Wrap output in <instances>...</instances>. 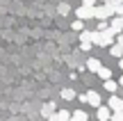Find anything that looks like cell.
Wrapping results in <instances>:
<instances>
[{
  "instance_id": "6da1fadb",
  "label": "cell",
  "mask_w": 123,
  "mask_h": 121,
  "mask_svg": "<svg viewBox=\"0 0 123 121\" xmlns=\"http://www.w3.org/2000/svg\"><path fill=\"white\" fill-rule=\"evenodd\" d=\"M114 9H112V5L110 2H103V5H98L96 7V18L100 21V18H110V16H114Z\"/></svg>"
},
{
  "instance_id": "7a4b0ae2",
  "label": "cell",
  "mask_w": 123,
  "mask_h": 121,
  "mask_svg": "<svg viewBox=\"0 0 123 121\" xmlns=\"http://www.w3.org/2000/svg\"><path fill=\"white\" fill-rule=\"evenodd\" d=\"M75 16L82 18V21H87V18H96V7H87V5H82V7L75 9Z\"/></svg>"
},
{
  "instance_id": "3957f363",
  "label": "cell",
  "mask_w": 123,
  "mask_h": 121,
  "mask_svg": "<svg viewBox=\"0 0 123 121\" xmlns=\"http://www.w3.org/2000/svg\"><path fill=\"white\" fill-rule=\"evenodd\" d=\"M112 114H114V112H112L110 105H107V108H105V105L96 108V117H98V121H112Z\"/></svg>"
},
{
  "instance_id": "277c9868",
  "label": "cell",
  "mask_w": 123,
  "mask_h": 121,
  "mask_svg": "<svg viewBox=\"0 0 123 121\" xmlns=\"http://www.w3.org/2000/svg\"><path fill=\"white\" fill-rule=\"evenodd\" d=\"M87 103L89 105H93V108H100L103 105V101H100V94H98V91H87Z\"/></svg>"
},
{
  "instance_id": "5b68a950",
  "label": "cell",
  "mask_w": 123,
  "mask_h": 121,
  "mask_svg": "<svg viewBox=\"0 0 123 121\" xmlns=\"http://www.w3.org/2000/svg\"><path fill=\"white\" fill-rule=\"evenodd\" d=\"M107 105L112 108V112H119V110H123V98H119L116 94H112V98H110Z\"/></svg>"
},
{
  "instance_id": "8992f818",
  "label": "cell",
  "mask_w": 123,
  "mask_h": 121,
  "mask_svg": "<svg viewBox=\"0 0 123 121\" xmlns=\"http://www.w3.org/2000/svg\"><path fill=\"white\" fill-rule=\"evenodd\" d=\"M110 27L116 32V34H121V32H123V16H114L110 21Z\"/></svg>"
},
{
  "instance_id": "52a82bcc",
  "label": "cell",
  "mask_w": 123,
  "mask_h": 121,
  "mask_svg": "<svg viewBox=\"0 0 123 121\" xmlns=\"http://www.w3.org/2000/svg\"><path fill=\"white\" fill-rule=\"evenodd\" d=\"M87 69L91 73H98L103 69V64H100V59H96V57H91V59H87Z\"/></svg>"
},
{
  "instance_id": "ba28073f",
  "label": "cell",
  "mask_w": 123,
  "mask_h": 121,
  "mask_svg": "<svg viewBox=\"0 0 123 121\" xmlns=\"http://www.w3.org/2000/svg\"><path fill=\"white\" fill-rule=\"evenodd\" d=\"M110 55H112V57H116V59H121V57H123V46L119 44V41L110 46Z\"/></svg>"
},
{
  "instance_id": "9c48e42d",
  "label": "cell",
  "mask_w": 123,
  "mask_h": 121,
  "mask_svg": "<svg viewBox=\"0 0 123 121\" xmlns=\"http://www.w3.org/2000/svg\"><path fill=\"white\" fill-rule=\"evenodd\" d=\"M41 114H43L46 119H48L50 114H55V103H46L43 108H41Z\"/></svg>"
},
{
  "instance_id": "30bf717a",
  "label": "cell",
  "mask_w": 123,
  "mask_h": 121,
  "mask_svg": "<svg viewBox=\"0 0 123 121\" xmlns=\"http://www.w3.org/2000/svg\"><path fill=\"white\" fill-rule=\"evenodd\" d=\"M87 112H82V110H75L73 114H71V121H87Z\"/></svg>"
},
{
  "instance_id": "8fae6325",
  "label": "cell",
  "mask_w": 123,
  "mask_h": 121,
  "mask_svg": "<svg viewBox=\"0 0 123 121\" xmlns=\"http://www.w3.org/2000/svg\"><path fill=\"white\" fill-rule=\"evenodd\" d=\"M105 89L110 91V94H116V89H119V82H114L110 78V80H105Z\"/></svg>"
},
{
  "instance_id": "7c38bea8",
  "label": "cell",
  "mask_w": 123,
  "mask_h": 121,
  "mask_svg": "<svg viewBox=\"0 0 123 121\" xmlns=\"http://www.w3.org/2000/svg\"><path fill=\"white\" fill-rule=\"evenodd\" d=\"M62 98H64V101H73L75 98V91L73 89H62Z\"/></svg>"
},
{
  "instance_id": "4fadbf2b",
  "label": "cell",
  "mask_w": 123,
  "mask_h": 121,
  "mask_svg": "<svg viewBox=\"0 0 123 121\" xmlns=\"http://www.w3.org/2000/svg\"><path fill=\"white\" fill-rule=\"evenodd\" d=\"M98 76H100L103 80H110V78H112V71H110V69H107V66H103L100 71H98Z\"/></svg>"
},
{
  "instance_id": "5bb4252c",
  "label": "cell",
  "mask_w": 123,
  "mask_h": 121,
  "mask_svg": "<svg viewBox=\"0 0 123 121\" xmlns=\"http://www.w3.org/2000/svg\"><path fill=\"white\" fill-rule=\"evenodd\" d=\"M110 5H112V9H114V12L119 14V9L123 7V0H110Z\"/></svg>"
},
{
  "instance_id": "9a60e30c",
  "label": "cell",
  "mask_w": 123,
  "mask_h": 121,
  "mask_svg": "<svg viewBox=\"0 0 123 121\" xmlns=\"http://www.w3.org/2000/svg\"><path fill=\"white\" fill-rule=\"evenodd\" d=\"M73 30H78V32H82V30H84V21H82V18L73 21Z\"/></svg>"
},
{
  "instance_id": "2e32d148",
  "label": "cell",
  "mask_w": 123,
  "mask_h": 121,
  "mask_svg": "<svg viewBox=\"0 0 123 121\" xmlns=\"http://www.w3.org/2000/svg\"><path fill=\"white\" fill-rule=\"evenodd\" d=\"M98 30H100V32H105V30H110V23H107L105 18H100V21H98Z\"/></svg>"
},
{
  "instance_id": "e0dca14e",
  "label": "cell",
  "mask_w": 123,
  "mask_h": 121,
  "mask_svg": "<svg viewBox=\"0 0 123 121\" xmlns=\"http://www.w3.org/2000/svg\"><path fill=\"white\" fill-rule=\"evenodd\" d=\"M57 12H59V14H64V16H66V14L71 12V7H68V5H66V2H62L59 7H57Z\"/></svg>"
},
{
  "instance_id": "ac0fdd59",
  "label": "cell",
  "mask_w": 123,
  "mask_h": 121,
  "mask_svg": "<svg viewBox=\"0 0 123 121\" xmlns=\"http://www.w3.org/2000/svg\"><path fill=\"white\" fill-rule=\"evenodd\" d=\"M57 114H59V119H62V121H71V112H66V110H59Z\"/></svg>"
},
{
  "instance_id": "d6986e66",
  "label": "cell",
  "mask_w": 123,
  "mask_h": 121,
  "mask_svg": "<svg viewBox=\"0 0 123 121\" xmlns=\"http://www.w3.org/2000/svg\"><path fill=\"white\" fill-rule=\"evenodd\" d=\"M112 121H123V110H119V112L112 114Z\"/></svg>"
},
{
  "instance_id": "ffe728a7",
  "label": "cell",
  "mask_w": 123,
  "mask_h": 121,
  "mask_svg": "<svg viewBox=\"0 0 123 121\" xmlns=\"http://www.w3.org/2000/svg\"><path fill=\"white\" fill-rule=\"evenodd\" d=\"M98 0H82V5H87V7H96Z\"/></svg>"
},
{
  "instance_id": "44dd1931",
  "label": "cell",
  "mask_w": 123,
  "mask_h": 121,
  "mask_svg": "<svg viewBox=\"0 0 123 121\" xmlns=\"http://www.w3.org/2000/svg\"><path fill=\"white\" fill-rule=\"evenodd\" d=\"M48 121H62V119H59V114L55 112V114H50V117H48Z\"/></svg>"
},
{
  "instance_id": "7402d4cb",
  "label": "cell",
  "mask_w": 123,
  "mask_h": 121,
  "mask_svg": "<svg viewBox=\"0 0 123 121\" xmlns=\"http://www.w3.org/2000/svg\"><path fill=\"white\" fill-rule=\"evenodd\" d=\"M116 41H119V44L123 46V32H121V34H116Z\"/></svg>"
},
{
  "instance_id": "603a6c76",
  "label": "cell",
  "mask_w": 123,
  "mask_h": 121,
  "mask_svg": "<svg viewBox=\"0 0 123 121\" xmlns=\"http://www.w3.org/2000/svg\"><path fill=\"white\" fill-rule=\"evenodd\" d=\"M119 85H121V87H123V76H121V78H119Z\"/></svg>"
},
{
  "instance_id": "cb8c5ba5",
  "label": "cell",
  "mask_w": 123,
  "mask_h": 121,
  "mask_svg": "<svg viewBox=\"0 0 123 121\" xmlns=\"http://www.w3.org/2000/svg\"><path fill=\"white\" fill-rule=\"evenodd\" d=\"M119 66H121V69H123V57H121V59H119Z\"/></svg>"
},
{
  "instance_id": "d4e9b609",
  "label": "cell",
  "mask_w": 123,
  "mask_h": 121,
  "mask_svg": "<svg viewBox=\"0 0 123 121\" xmlns=\"http://www.w3.org/2000/svg\"><path fill=\"white\" fill-rule=\"evenodd\" d=\"M119 16H123V7H121V9H119Z\"/></svg>"
},
{
  "instance_id": "484cf974",
  "label": "cell",
  "mask_w": 123,
  "mask_h": 121,
  "mask_svg": "<svg viewBox=\"0 0 123 121\" xmlns=\"http://www.w3.org/2000/svg\"><path fill=\"white\" fill-rule=\"evenodd\" d=\"M98 2H110V0H98Z\"/></svg>"
}]
</instances>
